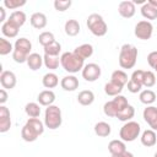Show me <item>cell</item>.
<instances>
[{
	"instance_id": "d6986e66",
	"label": "cell",
	"mask_w": 157,
	"mask_h": 157,
	"mask_svg": "<svg viewBox=\"0 0 157 157\" xmlns=\"http://www.w3.org/2000/svg\"><path fill=\"white\" fill-rule=\"evenodd\" d=\"M18 31H20V28L15 23H12L11 21H9V20L1 25V32L7 38H15V37H17Z\"/></svg>"
},
{
	"instance_id": "4316f807",
	"label": "cell",
	"mask_w": 157,
	"mask_h": 157,
	"mask_svg": "<svg viewBox=\"0 0 157 157\" xmlns=\"http://www.w3.org/2000/svg\"><path fill=\"white\" fill-rule=\"evenodd\" d=\"M110 81H113L114 83H118L121 87H124L129 82L128 75L123 70H115V71H113L112 72V76H110Z\"/></svg>"
},
{
	"instance_id": "f35d334b",
	"label": "cell",
	"mask_w": 157,
	"mask_h": 157,
	"mask_svg": "<svg viewBox=\"0 0 157 157\" xmlns=\"http://www.w3.org/2000/svg\"><path fill=\"white\" fill-rule=\"evenodd\" d=\"M26 5V0H4L2 6L9 10H16L20 9L21 6Z\"/></svg>"
},
{
	"instance_id": "83f0119b",
	"label": "cell",
	"mask_w": 157,
	"mask_h": 157,
	"mask_svg": "<svg viewBox=\"0 0 157 157\" xmlns=\"http://www.w3.org/2000/svg\"><path fill=\"white\" fill-rule=\"evenodd\" d=\"M134 115H135V108L131 105V104H129L128 107H125L124 109H121L118 114H117V117L115 118H118L120 121H130L132 118H134Z\"/></svg>"
},
{
	"instance_id": "1f68e13d",
	"label": "cell",
	"mask_w": 157,
	"mask_h": 157,
	"mask_svg": "<svg viewBox=\"0 0 157 157\" xmlns=\"http://www.w3.org/2000/svg\"><path fill=\"white\" fill-rule=\"evenodd\" d=\"M123 91V87L119 86L118 83H114L113 81H109L104 85V92L107 96H110V97H115V96H119Z\"/></svg>"
},
{
	"instance_id": "c3c4849f",
	"label": "cell",
	"mask_w": 157,
	"mask_h": 157,
	"mask_svg": "<svg viewBox=\"0 0 157 157\" xmlns=\"http://www.w3.org/2000/svg\"><path fill=\"white\" fill-rule=\"evenodd\" d=\"M153 157H157V151H156V153H155V156Z\"/></svg>"
},
{
	"instance_id": "7c38bea8",
	"label": "cell",
	"mask_w": 157,
	"mask_h": 157,
	"mask_svg": "<svg viewBox=\"0 0 157 157\" xmlns=\"http://www.w3.org/2000/svg\"><path fill=\"white\" fill-rule=\"evenodd\" d=\"M0 83H1L2 88L12 90L16 86V83H17L16 75L12 71H9V70L1 71V74H0Z\"/></svg>"
},
{
	"instance_id": "ffe728a7",
	"label": "cell",
	"mask_w": 157,
	"mask_h": 157,
	"mask_svg": "<svg viewBox=\"0 0 157 157\" xmlns=\"http://www.w3.org/2000/svg\"><path fill=\"white\" fill-rule=\"evenodd\" d=\"M44 64L43 61V56L39 55L38 53H31L28 59H27V65L32 71H37L42 67V65Z\"/></svg>"
},
{
	"instance_id": "60d3db41",
	"label": "cell",
	"mask_w": 157,
	"mask_h": 157,
	"mask_svg": "<svg viewBox=\"0 0 157 157\" xmlns=\"http://www.w3.org/2000/svg\"><path fill=\"white\" fill-rule=\"evenodd\" d=\"M147 63H148V65L157 72V50L151 52V53L147 55Z\"/></svg>"
},
{
	"instance_id": "d4e9b609",
	"label": "cell",
	"mask_w": 157,
	"mask_h": 157,
	"mask_svg": "<svg viewBox=\"0 0 157 157\" xmlns=\"http://www.w3.org/2000/svg\"><path fill=\"white\" fill-rule=\"evenodd\" d=\"M42 83L45 88H54L59 85V77L54 72H47L42 78Z\"/></svg>"
},
{
	"instance_id": "d590c367",
	"label": "cell",
	"mask_w": 157,
	"mask_h": 157,
	"mask_svg": "<svg viewBox=\"0 0 157 157\" xmlns=\"http://www.w3.org/2000/svg\"><path fill=\"white\" fill-rule=\"evenodd\" d=\"M61 50V44L59 42H53L52 44L44 47V54L52 55V56H59V53Z\"/></svg>"
},
{
	"instance_id": "ac0fdd59",
	"label": "cell",
	"mask_w": 157,
	"mask_h": 157,
	"mask_svg": "<svg viewBox=\"0 0 157 157\" xmlns=\"http://www.w3.org/2000/svg\"><path fill=\"white\" fill-rule=\"evenodd\" d=\"M141 144L146 147H152L157 144V135L155 132V130L152 129H147L141 134Z\"/></svg>"
},
{
	"instance_id": "4fadbf2b",
	"label": "cell",
	"mask_w": 157,
	"mask_h": 157,
	"mask_svg": "<svg viewBox=\"0 0 157 157\" xmlns=\"http://www.w3.org/2000/svg\"><path fill=\"white\" fill-rule=\"evenodd\" d=\"M118 12L124 18H131L135 15V12H136L135 4L132 1H129V0L121 1L118 5Z\"/></svg>"
},
{
	"instance_id": "44dd1931",
	"label": "cell",
	"mask_w": 157,
	"mask_h": 157,
	"mask_svg": "<svg viewBox=\"0 0 157 157\" xmlns=\"http://www.w3.org/2000/svg\"><path fill=\"white\" fill-rule=\"evenodd\" d=\"M108 151L110 152L112 156L124 153V152L126 151L125 142H124L123 140H112V141L108 144Z\"/></svg>"
},
{
	"instance_id": "5b68a950",
	"label": "cell",
	"mask_w": 157,
	"mask_h": 157,
	"mask_svg": "<svg viewBox=\"0 0 157 157\" xmlns=\"http://www.w3.org/2000/svg\"><path fill=\"white\" fill-rule=\"evenodd\" d=\"M86 23H87V27L91 31V33L96 37H103L108 32V26H107L105 21L98 13H91L87 17Z\"/></svg>"
},
{
	"instance_id": "f6af8a7d",
	"label": "cell",
	"mask_w": 157,
	"mask_h": 157,
	"mask_svg": "<svg viewBox=\"0 0 157 157\" xmlns=\"http://www.w3.org/2000/svg\"><path fill=\"white\" fill-rule=\"evenodd\" d=\"M112 157H134V155L129 151H125L124 153H120V155H115V156H112Z\"/></svg>"
},
{
	"instance_id": "d6a6232c",
	"label": "cell",
	"mask_w": 157,
	"mask_h": 157,
	"mask_svg": "<svg viewBox=\"0 0 157 157\" xmlns=\"http://www.w3.org/2000/svg\"><path fill=\"white\" fill-rule=\"evenodd\" d=\"M25 112L29 118H38L40 115V107L39 103L29 102L25 105Z\"/></svg>"
},
{
	"instance_id": "cb8c5ba5",
	"label": "cell",
	"mask_w": 157,
	"mask_h": 157,
	"mask_svg": "<svg viewBox=\"0 0 157 157\" xmlns=\"http://www.w3.org/2000/svg\"><path fill=\"white\" fill-rule=\"evenodd\" d=\"M64 29H65V33L70 37H75L80 33V23L76 21V20H67L65 22V26H64Z\"/></svg>"
},
{
	"instance_id": "f546056e",
	"label": "cell",
	"mask_w": 157,
	"mask_h": 157,
	"mask_svg": "<svg viewBox=\"0 0 157 157\" xmlns=\"http://www.w3.org/2000/svg\"><path fill=\"white\" fill-rule=\"evenodd\" d=\"M110 131H112V128L105 121H98L94 125V132L99 137H107V136H109L110 135Z\"/></svg>"
},
{
	"instance_id": "603a6c76",
	"label": "cell",
	"mask_w": 157,
	"mask_h": 157,
	"mask_svg": "<svg viewBox=\"0 0 157 157\" xmlns=\"http://www.w3.org/2000/svg\"><path fill=\"white\" fill-rule=\"evenodd\" d=\"M77 102L81 105H91L94 102V93L91 90H83L77 94Z\"/></svg>"
},
{
	"instance_id": "30bf717a",
	"label": "cell",
	"mask_w": 157,
	"mask_h": 157,
	"mask_svg": "<svg viewBox=\"0 0 157 157\" xmlns=\"http://www.w3.org/2000/svg\"><path fill=\"white\" fill-rule=\"evenodd\" d=\"M101 74H102L101 66L96 63L86 64L82 69V77L88 82H94L96 80H98Z\"/></svg>"
},
{
	"instance_id": "b9f144b4",
	"label": "cell",
	"mask_w": 157,
	"mask_h": 157,
	"mask_svg": "<svg viewBox=\"0 0 157 157\" xmlns=\"http://www.w3.org/2000/svg\"><path fill=\"white\" fill-rule=\"evenodd\" d=\"M130 80L142 86V81H144V70H135V71L131 74Z\"/></svg>"
},
{
	"instance_id": "2e32d148",
	"label": "cell",
	"mask_w": 157,
	"mask_h": 157,
	"mask_svg": "<svg viewBox=\"0 0 157 157\" xmlns=\"http://www.w3.org/2000/svg\"><path fill=\"white\" fill-rule=\"evenodd\" d=\"M37 101L40 105H44V107L53 105V103L55 101V93L52 90H44L38 94Z\"/></svg>"
},
{
	"instance_id": "8fae6325",
	"label": "cell",
	"mask_w": 157,
	"mask_h": 157,
	"mask_svg": "<svg viewBox=\"0 0 157 157\" xmlns=\"http://www.w3.org/2000/svg\"><path fill=\"white\" fill-rule=\"evenodd\" d=\"M144 120L148 124L152 130H157V107L147 105L142 113Z\"/></svg>"
},
{
	"instance_id": "3957f363",
	"label": "cell",
	"mask_w": 157,
	"mask_h": 157,
	"mask_svg": "<svg viewBox=\"0 0 157 157\" xmlns=\"http://www.w3.org/2000/svg\"><path fill=\"white\" fill-rule=\"evenodd\" d=\"M137 48L132 44H123L119 52V65L121 69H132L137 60Z\"/></svg>"
},
{
	"instance_id": "5bb4252c",
	"label": "cell",
	"mask_w": 157,
	"mask_h": 157,
	"mask_svg": "<svg viewBox=\"0 0 157 157\" xmlns=\"http://www.w3.org/2000/svg\"><path fill=\"white\" fill-rule=\"evenodd\" d=\"M11 128V114L7 107L0 105V132H7Z\"/></svg>"
},
{
	"instance_id": "8992f818",
	"label": "cell",
	"mask_w": 157,
	"mask_h": 157,
	"mask_svg": "<svg viewBox=\"0 0 157 157\" xmlns=\"http://www.w3.org/2000/svg\"><path fill=\"white\" fill-rule=\"evenodd\" d=\"M63 123V117H61V109L58 105H49L45 108L44 112V125L49 128L50 130H55L60 128Z\"/></svg>"
},
{
	"instance_id": "836d02e7",
	"label": "cell",
	"mask_w": 157,
	"mask_h": 157,
	"mask_svg": "<svg viewBox=\"0 0 157 157\" xmlns=\"http://www.w3.org/2000/svg\"><path fill=\"white\" fill-rule=\"evenodd\" d=\"M43 61H44V65H45L47 69H49V70H55V69L59 67L60 58H59V56H52V55L44 54Z\"/></svg>"
},
{
	"instance_id": "7bdbcfd3",
	"label": "cell",
	"mask_w": 157,
	"mask_h": 157,
	"mask_svg": "<svg viewBox=\"0 0 157 157\" xmlns=\"http://www.w3.org/2000/svg\"><path fill=\"white\" fill-rule=\"evenodd\" d=\"M126 85H128V91H129L130 93L141 92V88H142L141 85H139V83H136V82H134V81H131V80H129V82H128Z\"/></svg>"
},
{
	"instance_id": "e0dca14e",
	"label": "cell",
	"mask_w": 157,
	"mask_h": 157,
	"mask_svg": "<svg viewBox=\"0 0 157 157\" xmlns=\"http://www.w3.org/2000/svg\"><path fill=\"white\" fill-rule=\"evenodd\" d=\"M29 22H31V25H32L33 28L42 29V28H44L47 26L48 20H47V16L43 12H34L29 17Z\"/></svg>"
},
{
	"instance_id": "f1b7e54d",
	"label": "cell",
	"mask_w": 157,
	"mask_h": 157,
	"mask_svg": "<svg viewBox=\"0 0 157 157\" xmlns=\"http://www.w3.org/2000/svg\"><path fill=\"white\" fill-rule=\"evenodd\" d=\"M139 99L141 103L146 104V105H151L153 102H156V93L152 90H144L140 92L139 94Z\"/></svg>"
},
{
	"instance_id": "52a82bcc",
	"label": "cell",
	"mask_w": 157,
	"mask_h": 157,
	"mask_svg": "<svg viewBox=\"0 0 157 157\" xmlns=\"http://www.w3.org/2000/svg\"><path fill=\"white\" fill-rule=\"evenodd\" d=\"M129 103H128V99L126 97L119 94V96H115L112 101H108L104 103L103 105V112L107 117H112V118H115L117 114L124 109L125 107H128Z\"/></svg>"
},
{
	"instance_id": "e575fe53",
	"label": "cell",
	"mask_w": 157,
	"mask_h": 157,
	"mask_svg": "<svg viewBox=\"0 0 157 157\" xmlns=\"http://www.w3.org/2000/svg\"><path fill=\"white\" fill-rule=\"evenodd\" d=\"M38 42H39V44L44 48V47L52 44L53 42H55V37H54V34H53L52 32H49V31H44V32H42V33L39 34V37H38Z\"/></svg>"
},
{
	"instance_id": "ee69618b",
	"label": "cell",
	"mask_w": 157,
	"mask_h": 157,
	"mask_svg": "<svg viewBox=\"0 0 157 157\" xmlns=\"http://www.w3.org/2000/svg\"><path fill=\"white\" fill-rule=\"evenodd\" d=\"M6 101H7V92L5 88H1L0 90V104L4 105L6 103Z\"/></svg>"
},
{
	"instance_id": "4dcf8cb0",
	"label": "cell",
	"mask_w": 157,
	"mask_h": 157,
	"mask_svg": "<svg viewBox=\"0 0 157 157\" xmlns=\"http://www.w3.org/2000/svg\"><path fill=\"white\" fill-rule=\"evenodd\" d=\"M141 15L146 18V21L148 20H156L157 18V9L151 6L147 1L141 6Z\"/></svg>"
},
{
	"instance_id": "8d00e7d4",
	"label": "cell",
	"mask_w": 157,
	"mask_h": 157,
	"mask_svg": "<svg viewBox=\"0 0 157 157\" xmlns=\"http://www.w3.org/2000/svg\"><path fill=\"white\" fill-rule=\"evenodd\" d=\"M156 85V75L153 71L151 70H147V71H144V81H142V86L150 88V87H153Z\"/></svg>"
},
{
	"instance_id": "7402d4cb",
	"label": "cell",
	"mask_w": 157,
	"mask_h": 157,
	"mask_svg": "<svg viewBox=\"0 0 157 157\" xmlns=\"http://www.w3.org/2000/svg\"><path fill=\"white\" fill-rule=\"evenodd\" d=\"M74 53H75L77 56H80V58H82V59L85 60V59L92 56V54H93V47H92V44L85 43V44H81V45L76 47V48L74 49Z\"/></svg>"
},
{
	"instance_id": "277c9868",
	"label": "cell",
	"mask_w": 157,
	"mask_h": 157,
	"mask_svg": "<svg viewBox=\"0 0 157 157\" xmlns=\"http://www.w3.org/2000/svg\"><path fill=\"white\" fill-rule=\"evenodd\" d=\"M32 50V43L29 42V39L21 37L18 39H16L15 44H13V52H12V59L18 63H27V59L31 54Z\"/></svg>"
},
{
	"instance_id": "7a4b0ae2",
	"label": "cell",
	"mask_w": 157,
	"mask_h": 157,
	"mask_svg": "<svg viewBox=\"0 0 157 157\" xmlns=\"http://www.w3.org/2000/svg\"><path fill=\"white\" fill-rule=\"evenodd\" d=\"M60 65L69 74H76L80 70L82 71L85 66V60L77 56L74 52H65L60 56Z\"/></svg>"
},
{
	"instance_id": "484cf974",
	"label": "cell",
	"mask_w": 157,
	"mask_h": 157,
	"mask_svg": "<svg viewBox=\"0 0 157 157\" xmlns=\"http://www.w3.org/2000/svg\"><path fill=\"white\" fill-rule=\"evenodd\" d=\"M26 20H27V16H26V13H25L23 11H21V10H16V11L11 12V15H10V17H9V21H11L12 23H15L18 28L25 25Z\"/></svg>"
},
{
	"instance_id": "ab89813d",
	"label": "cell",
	"mask_w": 157,
	"mask_h": 157,
	"mask_svg": "<svg viewBox=\"0 0 157 157\" xmlns=\"http://www.w3.org/2000/svg\"><path fill=\"white\" fill-rule=\"evenodd\" d=\"M71 4H72L71 0H55L54 1V7H55L56 11L64 12L71 6Z\"/></svg>"
},
{
	"instance_id": "7dc6e473",
	"label": "cell",
	"mask_w": 157,
	"mask_h": 157,
	"mask_svg": "<svg viewBox=\"0 0 157 157\" xmlns=\"http://www.w3.org/2000/svg\"><path fill=\"white\" fill-rule=\"evenodd\" d=\"M147 2H148L151 6H153V7H156V9H157V0H148Z\"/></svg>"
},
{
	"instance_id": "74e56055",
	"label": "cell",
	"mask_w": 157,
	"mask_h": 157,
	"mask_svg": "<svg viewBox=\"0 0 157 157\" xmlns=\"http://www.w3.org/2000/svg\"><path fill=\"white\" fill-rule=\"evenodd\" d=\"M12 52H13V45L11 44V42L1 37L0 38V55H7Z\"/></svg>"
},
{
	"instance_id": "9a60e30c",
	"label": "cell",
	"mask_w": 157,
	"mask_h": 157,
	"mask_svg": "<svg viewBox=\"0 0 157 157\" xmlns=\"http://www.w3.org/2000/svg\"><path fill=\"white\" fill-rule=\"evenodd\" d=\"M78 78L74 75H66L60 81V86L64 91H75L76 88H78Z\"/></svg>"
},
{
	"instance_id": "6da1fadb",
	"label": "cell",
	"mask_w": 157,
	"mask_h": 157,
	"mask_svg": "<svg viewBox=\"0 0 157 157\" xmlns=\"http://www.w3.org/2000/svg\"><path fill=\"white\" fill-rule=\"evenodd\" d=\"M43 132H44V124L38 118H29L21 130V137L26 142H33Z\"/></svg>"
},
{
	"instance_id": "bcb514c9",
	"label": "cell",
	"mask_w": 157,
	"mask_h": 157,
	"mask_svg": "<svg viewBox=\"0 0 157 157\" xmlns=\"http://www.w3.org/2000/svg\"><path fill=\"white\" fill-rule=\"evenodd\" d=\"M0 12H1L0 22H2V23H4V22H6V21H5V7H4V6H1V7H0Z\"/></svg>"
},
{
	"instance_id": "9c48e42d",
	"label": "cell",
	"mask_w": 157,
	"mask_h": 157,
	"mask_svg": "<svg viewBox=\"0 0 157 157\" xmlns=\"http://www.w3.org/2000/svg\"><path fill=\"white\" fill-rule=\"evenodd\" d=\"M134 33L135 36L139 38V39H142V40H147L152 37V33H153V26L150 21H146V20H142V21H139L135 26V29H134Z\"/></svg>"
},
{
	"instance_id": "ba28073f",
	"label": "cell",
	"mask_w": 157,
	"mask_h": 157,
	"mask_svg": "<svg viewBox=\"0 0 157 157\" xmlns=\"http://www.w3.org/2000/svg\"><path fill=\"white\" fill-rule=\"evenodd\" d=\"M140 131H141L140 124L137 121L130 120V121H126L120 128L119 136H120V140H123L124 142H132L139 137Z\"/></svg>"
}]
</instances>
